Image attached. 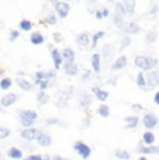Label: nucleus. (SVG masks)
<instances>
[{
  "label": "nucleus",
  "instance_id": "obj_19",
  "mask_svg": "<svg viewBox=\"0 0 159 160\" xmlns=\"http://www.w3.org/2000/svg\"><path fill=\"white\" fill-rule=\"evenodd\" d=\"M7 156L11 160H21V159H24L23 150L18 149V148H16V146H11L10 149L7 150Z\"/></svg>",
  "mask_w": 159,
  "mask_h": 160
},
{
  "label": "nucleus",
  "instance_id": "obj_50",
  "mask_svg": "<svg viewBox=\"0 0 159 160\" xmlns=\"http://www.w3.org/2000/svg\"><path fill=\"white\" fill-rule=\"evenodd\" d=\"M52 160H66V159H63L62 156H53V159Z\"/></svg>",
  "mask_w": 159,
  "mask_h": 160
},
{
  "label": "nucleus",
  "instance_id": "obj_45",
  "mask_svg": "<svg viewBox=\"0 0 159 160\" xmlns=\"http://www.w3.org/2000/svg\"><path fill=\"white\" fill-rule=\"evenodd\" d=\"M100 14H102V18H108L109 17V10L108 8H102V10H100Z\"/></svg>",
  "mask_w": 159,
  "mask_h": 160
},
{
  "label": "nucleus",
  "instance_id": "obj_20",
  "mask_svg": "<svg viewBox=\"0 0 159 160\" xmlns=\"http://www.w3.org/2000/svg\"><path fill=\"white\" fill-rule=\"evenodd\" d=\"M91 67H92V71L95 74L100 72V54H92L91 56Z\"/></svg>",
  "mask_w": 159,
  "mask_h": 160
},
{
  "label": "nucleus",
  "instance_id": "obj_52",
  "mask_svg": "<svg viewBox=\"0 0 159 160\" xmlns=\"http://www.w3.org/2000/svg\"><path fill=\"white\" fill-rule=\"evenodd\" d=\"M4 27V24H3V21H0V28H3Z\"/></svg>",
  "mask_w": 159,
  "mask_h": 160
},
{
  "label": "nucleus",
  "instance_id": "obj_3",
  "mask_svg": "<svg viewBox=\"0 0 159 160\" xmlns=\"http://www.w3.org/2000/svg\"><path fill=\"white\" fill-rule=\"evenodd\" d=\"M158 117L154 113H145L142 117V124L148 131H152L158 125Z\"/></svg>",
  "mask_w": 159,
  "mask_h": 160
},
{
  "label": "nucleus",
  "instance_id": "obj_26",
  "mask_svg": "<svg viewBox=\"0 0 159 160\" xmlns=\"http://www.w3.org/2000/svg\"><path fill=\"white\" fill-rule=\"evenodd\" d=\"M142 143H146V146L154 145V143H155V135L152 134V131H145V132H144Z\"/></svg>",
  "mask_w": 159,
  "mask_h": 160
},
{
  "label": "nucleus",
  "instance_id": "obj_41",
  "mask_svg": "<svg viewBox=\"0 0 159 160\" xmlns=\"http://www.w3.org/2000/svg\"><path fill=\"white\" fill-rule=\"evenodd\" d=\"M49 85H50V82H49V81H45V79H44V81H41V82L38 84V87H39V89H41V91L45 92V89H48Z\"/></svg>",
  "mask_w": 159,
  "mask_h": 160
},
{
  "label": "nucleus",
  "instance_id": "obj_1",
  "mask_svg": "<svg viewBox=\"0 0 159 160\" xmlns=\"http://www.w3.org/2000/svg\"><path fill=\"white\" fill-rule=\"evenodd\" d=\"M158 58L156 57H148V56H136L134 58V66L141 71H152L155 67L158 66Z\"/></svg>",
  "mask_w": 159,
  "mask_h": 160
},
{
  "label": "nucleus",
  "instance_id": "obj_39",
  "mask_svg": "<svg viewBox=\"0 0 159 160\" xmlns=\"http://www.w3.org/2000/svg\"><path fill=\"white\" fill-rule=\"evenodd\" d=\"M46 22L49 24V25H54V24L57 22L56 15H54V14H49L48 17H46Z\"/></svg>",
  "mask_w": 159,
  "mask_h": 160
},
{
  "label": "nucleus",
  "instance_id": "obj_16",
  "mask_svg": "<svg viewBox=\"0 0 159 160\" xmlns=\"http://www.w3.org/2000/svg\"><path fill=\"white\" fill-rule=\"evenodd\" d=\"M16 82H17L18 87H20V89H23V91H25V92H29V91H32V89H33V84H32V82H29L27 78L17 77Z\"/></svg>",
  "mask_w": 159,
  "mask_h": 160
},
{
  "label": "nucleus",
  "instance_id": "obj_49",
  "mask_svg": "<svg viewBox=\"0 0 159 160\" xmlns=\"http://www.w3.org/2000/svg\"><path fill=\"white\" fill-rule=\"evenodd\" d=\"M95 17L98 20H102V14H100V11H95Z\"/></svg>",
  "mask_w": 159,
  "mask_h": 160
},
{
  "label": "nucleus",
  "instance_id": "obj_25",
  "mask_svg": "<svg viewBox=\"0 0 159 160\" xmlns=\"http://www.w3.org/2000/svg\"><path fill=\"white\" fill-rule=\"evenodd\" d=\"M124 122H126V128H136L140 122V118L137 116H128L124 118Z\"/></svg>",
  "mask_w": 159,
  "mask_h": 160
},
{
  "label": "nucleus",
  "instance_id": "obj_9",
  "mask_svg": "<svg viewBox=\"0 0 159 160\" xmlns=\"http://www.w3.org/2000/svg\"><path fill=\"white\" fill-rule=\"evenodd\" d=\"M140 146H137V152L138 153H142V155H158L159 153V146H155V145H149V146H141V143H138Z\"/></svg>",
  "mask_w": 159,
  "mask_h": 160
},
{
  "label": "nucleus",
  "instance_id": "obj_21",
  "mask_svg": "<svg viewBox=\"0 0 159 160\" xmlns=\"http://www.w3.org/2000/svg\"><path fill=\"white\" fill-rule=\"evenodd\" d=\"M29 41H31L32 45L39 46V45H42L45 42V38H44V35H42L39 31H35V32L31 33V36H29Z\"/></svg>",
  "mask_w": 159,
  "mask_h": 160
},
{
  "label": "nucleus",
  "instance_id": "obj_6",
  "mask_svg": "<svg viewBox=\"0 0 159 160\" xmlns=\"http://www.w3.org/2000/svg\"><path fill=\"white\" fill-rule=\"evenodd\" d=\"M18 100V95L16 93H6L4 96L0 99V107H8V106H13Z\"/></svg>",
  "mask_w": 159,
  "mask_h": 160
},
{
  "label": "nucleus",
  "instance_id": "obj_12",
  "mask_svg": "<svg viewBox=\"0 0 159 160\" xmlns=\"http://www.w3.org/2000/svg\"><path fill=\"white\" fill-rule=\"evenodd\" d=\"M36 142H38V145H41V146H50L52 145V138H50L49 134H46V132L39 131L38 137H36Z\"/></svg>",
  "mask_w": 159,
  "mask_h": 160
},
{
  "label": "nucleus",
  "instance_id": "obj_17",
  "mask_svg": "<svg viewBox=\"0 0 159 160\" xmlns=\"http://www.w3.org/2000/svg\"><path fill=\"white\" fill-rule=\"evenodd\" d=\"M63 71L70 77L77 75L78 74V66L75 64V61L74 63H63Z\"/></svg>",
  "mask_w": 159,
  "mask_h": 160
},
{
  "label": "nucleus",
  "instance_id": "obj_24",
  "mask_svg": "<svg viewBox=\"0 0 159 160\" xmlns=\"http://www.w3.org/2000/svg\"><path fill=\"white\" fill-rule=\"evenodd\" d=\"M123 6H124L126 15L134 14V11H136V2H134V0H126V2H123Z\"/></svg>",
  "mask_w": 159,
  "mask_h": 160
},
{
  "label": "nucleus",
  "instance_id": "obj_15",
  "mask_svg": "<svg viewBox=\"0 0 159 160\" xmlns=\"http://www.w3.org/2000/svg\"><path fill=\"white\" fill-rule=\"evenodd\" d=\"M52 60H53L54 70H60V68H62L63 58H62V54H60V50H57V49H53V50H52Z\"/></svg>",
  "mask_w": 159,
  "mask_h": 160
},
{
  "label": "nucleus",
  "instance_id": "obj_51",
  "mask_svg": "<svg viewBox=\"0 0 159 160\" xmlns=\"http://www.w3.org/2000/svg\"><path fill=\"white\" fill-rule=\"evenodd\" d=\"M138 160H148V159H146L145 156H141V158H138Z\"/></svg>",
  "mask_w": 159,
  "mask_h": 160
},
{
  "label": "nucleus",
  "instance_id": "obj_14",
  "mask_svg": "<svg viewBox=\"0 0 159 160\" xmlns=\"http://www.w3.org/2000/svg\"><path fill=\"white\" fill-rule=\"evenodd\" d=\"M140 25L136 22V21H131V22H127V24H124V28L121 29L123 32H126L128 33V35H136V33H138L140 32Z\"/></svg>",
  "mask_w": 159,
  "mask_h": 160
},
{
  "label": "nucleus",
  "instance_id": "obj_30",
  "mask_svg": "<svg viewBox=\"0 0 159 160\" xmlns=\"http://www.w3.org/2000/svg\"><path fill=\"white\" fill-rule=\"evenodd\" d=\"M18 28H20V31H24V32H29L32 29V22L29 20H21L20 24H18Z\"/></svg>",
  "mask_w": 159,
  "mask_h": 160
},
{
  "label": "nucleus",
  "instance_id": "obj_10",
  "mask_svg": "<svg viewBox=\"0 0 159 160\" xmlns=\"http://www.w3.org/2000/svg\"><path fill=\"white\" fill-rule=\"evenodd\" d=\"M60 54H62L63 63H74L75 53H74V50H73L71 48H64L63 50L60 52Z\"/></svg>",
  "mask_w": 159,
  "mask_h": 160
},
{
  "label": "nucleus",
  "instance_id": "obj_29",
  "mask_svg": "<svg viewBox=\"0 0 159 160\" xmlns=\"http://www.w3.org/2000/svg\"><path fill=\"white\" fill-rule=\"evenodd\" d=\"M115 15L119 18H121V20H124V17H126V11H124V6L123 3H116L115 6Z\"/></svg>",
  "mask_w": 159,
  "mask_h": 160
},
{
  "label": "nucleus",
  "instance_id": "obj_37",
  "mask_svg": "<svg viewBox=\"0 0 159 160\" xmlns=\"http://www.w3.org/2000/svg\"><path fill=\"white\" fill-rule=\"evenodd\" d=\"M136 82H137V85H138V87L145 88V75H144L141 71H140V72H138V75H137Z\"/></svg>",
  "mask_w": 159,
  "mask_h": 160
},
{
  "label": "nucleus",
  "instance_id": "obj_18",
  "mask_svg": "<svg viewBox=\"0 0 159 160\" xmlns=\"http://www.w3.org/2000/svg\"><path fill=\"white\" fill-rule=\"evenodd\" d=\"M78 103H80V106H81L84 110H88V107H90L91 103H92V98H91L90 95L87 93V92H84V93L80 95Z\"/></svg>",
  "mask_w": 159,
  "mask_h": 160
},
{
  "label": "nucleus",
  "instance_id": "obj_46",
  "mask_svg": "<svg viewBox=\"0 0 159 160\" xmlns=\"http://www.w3.org/2000/svg\"><path fill=\"white\" fill-rule=\"evenodd\" d=\"M88 79H90V71L85 70V71L82 72V81H88Z\"/></svg>",
  "mask_w": 159,
  "mask_h": 160
},
{
  "label": "nucleus",
  "instance_id": "obj_2",
  "mask_svg": "<svg viewBox=\"0 0 159 160\" xmlns=\"http://www.w3.org/2000/svg\"><path fill=\"white\" fill-rule=\"evenodd\" d=\"M73 149H74L84 160H87L91 156V148L88 146L87 143L81 142V141H77V142L73 143Z\"/></svg>",
  "mask_w": 159,
  "mask_h": 160
},
{
  "label": "nucleus",
  "instance_id": "obj_27",
  "mask_svg": "<svg viewBox=\"0 0 159 160\" xmlns=\"http://www.w3.org/2000/svg\"><path fill=\"white\" fill-rule=\"evenodd\" d=\"M98 114H99L100 117H103V118H108L109 116H110V109H109V106L108 104H105V103H102L99 107H98Z\"/></svg>",
  "mask_w": 159,
  "mask_h": 160
},
{
  "label": "nucleus",
  "instance_id": "obj_43",
  "mask_svg": "<svg viewBox=\"0 0 159 160\" xmlns=\"http://www.w3.org/2000/svg\"><path fill=\"white\" fill-rule=\"evenodd\" d=\"M131 109H133V112L138 113V112H142L144 107L141 106V104H138V103H134V104H131Z\"/></svg>",
  "mask_w": 159,
  "mask_h": 160
},
{
  "label": "nucleus",
  "instance_id": "obj_42",
  "mask_svg": "<svg viewBox=\"0 0 159 160\" xmlns=\"http://www.w3.org/2000/svg\"><path fill=\"white\" fill-rule=\"evenodd\" d=\"M24 160H44V156L41 155H29L27 158H24Z\"/></svg>",
  "mask_w": 159,
  "mask_h": 160
},
{
  "label": "nucleus",
  "instance_id": "obj_31",
  "mask_svg": "<svg viewBox=\"0 0 159 160\" xmlns=\"http://www.w3.org/2000/svg\"><path fill=\"white\" fill-rule=\"evenodd\" d=\"M11 85H13V81H11V78H8V77H4V78L0 79V89H2V91L10 89Z\"/></svg>",
  "mask_w": 159,
  "mask_h": 160
},
{
  "label": "nucleus",
  "instance_id": "obj_35",
  "mask_svg": "<svg viewBox=\"0 0 159 160\" xmlns=\"http://www.w3.org/2000/svg\"><path fill=\"white\" fill-rule=\"evenodd\" d=\"M105 31H99V32H96V33H94V36H92V48H95L96 43L100 41V39L105 36Z\"/></svg>",
  "mask_w": 159,
  "mask_h": 160
},
{
  "label": "nucleus",
  "instance_id": "obj_22",
  "mask_svg": "<svg viewBox=\"0 0 159 160\" xmlns=\"http://www.w3.org/2000/svg\"><path fill=\"white\" fill-rule=\"evenodd\" d=\"M75 42H77L78 46H87L90 45V35H88L87 32H81L77 35V38H75Z\"/></svg>",
  "mask_w": 159,
  "mask_h": 160
},
{
  "label": "nucleus",
  "instance_id": "obj_33",
  "mask_svg": "<svg viewBox=\"0 0 159 160\" xmlns=\"http://www.w3.org/2000/svg\"><path fill=\"white\" fill-rule=\"evenodd\" d=\"M156 39H158V33L155 32V31H149V32L145 35V42L146 43H154Z\"/></svg>",
  "mask_w": 159,
  "mask_h": 160
},
{
  "label": "nucleus",
  "instance_id": "obj_54",
  "mask_svg": "<svg viewBox=\"0 0 159 160\" xmlns=\"http://www.w3.org/2000/svg\"><path fill=\"white\" fill-rule=\"evenodd\" d=\"M3 112V109H2V107H0V113H2Z\"/></svg>",
  "mask_w": 159,
  "mask_h": 160
},
{
  "label": "nucleus",
  "instance_id": "obj_4",
  "mask_svg": "<svg viewBox=\"0 0 159 160\" xmlns=\"http://www.w3.org/2000/svg\"><path fill=\"white\" fill-rule=\"evenodd\" d=\"M53 7L60 18H66L70 13V4L66 2H53Z\"/></svg>",
  "mask_w": 159,
  "mask_h": 160
},
{
  "label": "nucleus",
  "instance_id": "obj_13",
  "mask_svg": "<svg viewBox=\"0 0 159 160\" xmlns=\"http://www.w3.org/2000/svg\"><path fill=\"white\" fill-rule=\"evenodd\" d=\"M92 93L96 96V99L99 100L100 103H105L106 99L109 98V92L105 91V89H100L99 87H94L92 88Z\"/></svg>",
  "mask_w": 159,
  "mask_h": 160
},
{
  "label": "nucleus",
  "instance_id": "obj_32",
  "mask_svg": "<svg viewBox=\"0 0 159 160\" xmlns=\"http://www.w3.org/2000/svg\"><path fill=\"white\" fill-rule=\"evenodd\" d=\"M115 155H116V158L117 159H120V160H130V153L127 152V150H123V149H117L115 152Z\"/></svg>",
  "mask_w": 159,
  "mask_h": 160
},
{
  "label": "nucleus",
  "instance_id": "obj_5",
  "mask_svg": "<svg viewBox=\"0 0 159 160\" xmlns=\"http://www.w3.org/2000/svg\"><path fill=\"white\" fill-rule=\"evenodd\" d=\"M145 87L148 88L159 87V71H156V70L148 71V74L145 75Z\"/></svg>",
  "mask_w": 159,
  "mask_h": 160
},
{
  "label": "nucleus",
  "instance_id": "obj_36",
  "mask_svg": "<svg viewBox=\"0 0 159 160\" xmlns=\"http://www.w3.org/2000/svg\"><path fill=\"white\" fill-rule=\"evenodd\" d=\"M11 135V131L6 127H0V141L2 139H7L8 137Z\"/></svg>",
  "mask_w": 159,
  "mask_h": 160
},
{
  "label": "nucleus",
  "instance_id": "obj_40",
  "mask_svg": "<svg viewBox=\"0 0 159 160\" xmlns=\"http://www.w3.org/2000/svg\"><path fill=\"white\" fill-rule=\"evenodd\" d=\"M46 125H62L59 118H46Z\"/></svg>",
  "mask_w": 159,
  "mask_h": 160
},
{
  "label": "nucleus",
  "instance_id": "obj_53",
  "mask_svg": "<svg viewBox=\"0 0 159 160\" xmlns=\"http://www.w3.org/2000/svg\"><path fill=\"white\" fill-rule=\"evenodd\" d=\"M2 158H3V156H2V153H0V160H2Z\"/></svg>",
  "mask_w": 159,
  "mask_h": 160
},
{
  "label": "nucleus",
  "instance_id": "obj_8",
  "mask_svg": "<svg viewBox=\"0 0 159 160\" xmlns=\"http://www.w3.org/2000/svg\"><path fill=\"white\" fill-rule=\"evenodd\" d=\"M18 116H20V120L32 122H35V120L38 118V113L35 110H18Z\"/></svg>",
  "mask_w": 159,
  "mask_h": 160
},
{
  "label": "nucleus",
  "instance_id": "obj_34",
  "mask_svg": "<svg viewBox=\"0 0 159 160\" xmlns=\"http://www.w3.org/2000/svg\"><path fill=\"white\" fill-rule=\"evenodd\" d=\"M131 43V39H130V36L126 35V36H123L121 38V41H120V46H119V50H124L126 48H128V45Z\"/></svg>",
  "mask_w": 159,
  "mask_h": 160
},
{
  "label": "nucleus",
  "instance_id": "obj_44",
  "mask_svg": "<svg viewBox=\"0 0 159 160\" xmlns=\"http://www.w3.org/2000/svg\"><path fill=\"white\" fill-rule=\"evenodd\" d=\"M53 39H54V42H56V43H60V42L63 41V36L60 35L59 32H54L53 33Z\"/></svg>",
  "mask_w": 159,
  "mask_h": 160
},
{
  "label": "nucleus",
  "instance_id": "obj_48",
  "mask_svg": "<svg viewBox=\"0 0 159 160\" xmlns=\"http://www.w3.org/2000/svg\"><path fill=\"white\" fill-rule=\"evenodd\" d=\"M158 10V6H152V11H149V14H155Z\"/></svg>",
  "mask_w": 159,
  "mask_h": 160
},
{
  "label": "nucleus",
  "instance_id": "obj_47",
  "mask_svg": "<svg viewBox=\"0 0 159 160\" xmlns=\"http://www.w3.org/2000/svg\"><path fill=\"white\" fill-rule=\"evenodd\" d=\"M154 102H155V104L156 106H159V91L155 93V96H154Z\"/></svg>",
  "mask_w": 159,
  "mask_h": 160
},
{
  "label": "nucleus",
  "instance_id": "obj_7",
  "mask_svg": "<svg viewBox=\"0 0 159 160\" xmlns=\"http://www.w3.org/2000/svg\"><path fill=\"white\" fill-rule=\"evenodd\" d=\"M39 134V130H36V128H24L23 131H21V138L25 141H36V137H38Z\"/></svg>",
  "mask_w": 159,
  "mask_h": 160
},
{
  "label": "nucleus",
  "instance_id": "obj_38",
  "mask_svg": "<svg viewBox=\"0 0 159 160\" xmlns=\"http://www.w3.org/2000/svg\"><path fill=\"white\" fill-rule=\"evenodd\" d=\"M18 38H20V31L11 29V31H10V35H8V41H10V42H14V41H17Z\"/></svg>",
  "mask_w": 159,
  "mask_h": 160
},
{
  "label": "nucleus",
  "instance_id": "obj_23",
  "mask_svg": "<svg viewBox=\"0 0 159 160\" xmlns=\"http://www.w3.org/2000/svg\"><path fill=\"white\" fill-rule=\"evenodd\" d=\"M49 100H50V96H49L46 92L39 91L38 93H36V103H38L39 106H44V104H46Z\"/></svg>",
  "mask_w": 159,
  "mask_h": 160
},
{
  "label": "nucleus",
  "instance_id": "obj_28",
  "mask_svg": "<svg viewBox=\"0 0 159 160\" xmlns=\"http://www.w3.org/2000/svg\"><path fill=\"white\" fill-rule=\"evenodd\" d=\"M113 52H115V46L110 45V43H108V45H105L102 48V56L105 57V60H108V58L112 57Z\"/></svg>",
  "mask_w": 159,
  "mask_h": 160
},
{
  "label": "nucleus",
  "instance_id": "obj_11",
  "mask_svg": "<svg viewBox=\"0 0 159 160\" xmlns=\"http://www.w3.org/2000/svg\"><path fill=\"white\" fill-rule=\"evenodd\" d=\"M124 67H127V57L121 54V56H119L115 61H113L112 71H120V70H123Z\"/></svg>",
  "mask_w": 159,
  "mask_h": 160
}]
</instances>
